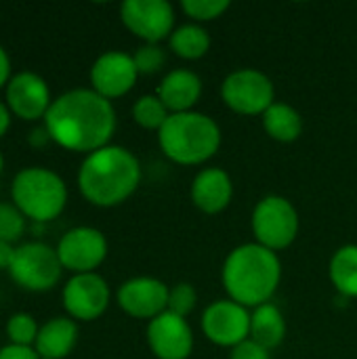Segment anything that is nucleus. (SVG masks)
<instances>
[{
	"instance_id": "nucleus-1",
	"label": "nucleus",
	"mask_w": 357,
	"mask_h": 359,
	"mask_svg": "<svg viewBox=\"0 0 357 359\" xmlns=\"http://www.w3.org/2000/svg\"><path fill=\"white\" fill-rule=\"evenodd\" d=\"M48 137L72 151H97L107 147L116 128L109 99L95 90H69L50 103L44 116Z\"/></svg>"
},
{
	"instance_id": "nucleus-2",
	"label": "nucleus",
	"mask_w": 357,
	"mask_h": 359,
	"mask_svg": "<svg viewBox=\"0 0 357 359\" xmlns=\"http://www.w3.org/2000/svg\"><path fill=\"white\" fill-rule=\"evenodd\" d=\"M141 181L137 158L118 145H107L93 151L78 172L82 196L97 206H116L124 202Z\"/></svg>"
},
{
	"instance_id": "nucleus-3",
	"label": "nucleus",
	"mask_w": 357,
	"mask_h": 359,
	"mask_svg": "<svg viewBox=\"0 0 357 359\" xmlns=\"http://www.w3.org/2000/svg\"><path fill=\"white\" fill-rule=\"evenodd\" d=\"M282 267L274 250L244 244L229 252L223 265V284L231 301L242 307L265 305L280 284Z\"/></svg>"
},
{
	"instance_id": "nucleus-4",
	"label": "nucleus",
	"mask_w": 357,
	"mask_h": 359,
	"mask_svg": "<svg viewBox=\"0 0 357 359\" xmlns=\"http://www.w3.org/2000/svg\"><path fill=\"white\" fill-rule=\"evenodd\" d=\"M162 151L177 164H202L221 145V130L213 118L198 111L170 114L158 130Z\"/></svg>"
},
{
	"instance_id": "nucleus-5",
	"label": "nucleus",
	"mask_w": 357,
	"mask_h": 359,
	"mask_svg": "<svg viewBox=\"0 0 357 359\" xmlns=\"http://www.w3.org/2000/svg\"><path fill=\"white\" fill-rule=\"evenodd\" d=\"M67 189L59 175L46 168H25L13 181V202L23 217L38 223L53 221L65 208Z\"/></svg>"
},
{
	"instance_id": "nucleus-6",
	"label": "nucleus",
	"mask_w": 357,
	"mask_h": 359,
	"mask_svg": "<svg viewBox=\"0 0 357 359\" xmlns=\"http://www.w3.org/2000/svg\"><path fill=\"white\" fill-rule=\"evenodd\" d=\"M252 231L261 246L274 252L282 250L290 246L299 233V215L286 198L267 196L252 212Z\"/></svg>"
},
{
	"instance_id": "nucleus-7",
	"label": "nucleus",
	"mask_w": 357,
	"mask_h": 359,
	"mask_svg": "<svg viewBox=\"0 0 357 359\" xmlns=\"http://www.w3.org/2000/svg\"><path fill=\"white\" fill-rule=\"evenodd\" d=\"M61 261L57 250L46 244L29 242L15 250L13 263L8 267L11 278L25 290L42 292L50 290L61 278Z\"/></svg>"
},
{
	"instance_id": "nucleus-8",
	"label": "nucleus",
	"mask_w": 357,
	"mask_h": 359,
	"mask_svg": "<svg viewBox=\"0 0 357 359\" xmlns=\"http://www.w3.org/2000/svg\"><path fill=\"white\" fill-rule=\"evenodd\" d=\"M223 101L238 114L257 116L274 105V82L259 69H238L229 74L221 86Z\"/></svg>"
},
{
	"instance_id": "nucleus-9",
	"label": "nucleus",
	"mask_w": 357,
	"mask_h": 359,
	"mask_svg": "<svg viewBox=\"0 0 357 359\" xmlns=\"http://www.w3.org/2000/svg\"><path fill=\"white\" fill-rule=\"evenodd\" d=\"M202 330L215 345L238 347L250 337V313L236 301H215L202 316Z\"/></svg>"
},
{
	"instance_id": "nucleus-10",
	"label": "nucleus",
	"mask_w": 357,
	"mask_h": 359,
	"mask_svg": "<svg viewBox=\"0 0 357 359\" xmlns=\"http://www.w3.org/2000/svg\"><path fill=\"white\" fill-rule=\"evenodd\" d=\"M120 15L124 25L135 36L147 40V44H156L173 34L175 11L166 0H126L120 6Z\"/></svg>"
},
{
	"instance_id": "nucleus-11",
	"label": "nucleus",
	"mask_w": 357,
	"mask_h": 359,
	"mask_svg": "<svg viewBox=\"0 0 357 359\" xmlns=\"http://www.w3.org/2000/svg\"><path fill=\"white\" fill-rule=\"evenodd\" d=\"M59 261L65 269L78 273H93L107 255V242L101 231L93 227H76L67 231L57 246Z\"/></svg>"
},
{
	"instance_id": "nucleus-12",
	"label": "nucleus",
	"mask_w": 357,
	"mask_h": 359,
	"mask_svg": "<svg viewBox=\"0 0 357 359\" xmlns=\"http://www.w3.org/2000/svg\"><path fill=\"white\" fill-rule=\"evenodd\" d=\"M147 343L158 359H187L194 347V334L185 318L164 311L149 322Z\"/></svg>"
},
{
	"instance_id": "nucleus-13",
	"label": "nucleus",
	"mask_w": 357,
	"mask_h": 359,
	"mask_svg": "<svg viewBox=\"0 0 357 359\" xmlns=\"http://www.w3.org/2000/svg\"><path fill=\"white\" fill-rule=\"evenodd\" d=\"M109 303V288L97 273L74 276L63 290V305L76 320H97Z\"/></svg>"
},
{
	"instance_id": "nucleus-14",
	"label": "nucleus",
	"mask_w": 357,
	"mask_h": 359,
	"mask_svg": "<svg viewBox=\"0 0 357 359\" xmlns=\"http://www.w3.org/2000/svg\"><path fill=\"white\" fill-rule=\"evenodd\" d=\"M137 74L139 72L130 55L112 50V53L101 55L95 61L90 69V82H93L95 93H99L105 99H114V97L126 95L133 88Z\"/></svg>"
},
{
	"instance_id": "nucleus-15",
	"label": "nucleus",
	"mask_w": 357,
	"mask_h": 359,
	"mask_svg": "<svg viewBox=\"0 0 357 359\" xmlns=\"http://www.w3.org/2000/svg\"><path fill=\"white\" fill-rule=\"evenodd\" d=\"M168 294L164 282L154 278H135L120 286L118 303L133 318H158L168 309Z\"/></svg>"
},
{
	"instance_id": "nucleus-16",
	"label": "nucleus",
	"mask_w": 357,
	"mask_h": 359,
	"mask_svg": "<svg viewBox=\"0 0 357 359\" xmlns=\"http://www.w3.org/2000/svg\"><path fill=\"white\" fill-rule=\"evenodd\" d=\"M6 103L11 111L23 120H38L46 116L50 107L46 82L29 72L17 74L6 86Z\"/></svg>"
},
{
	"instance_id": "nucleus-17",
	"label": "nucleus",
	"mask_w": 357,
	"mask_h": 359,
	"mask_svg": "<svg viewBox=\"0 0 357 359\" xmlns=\"http://www.w3.org/2000/svg\"><path fill=\"white\" fill-rule=\"evenodd\" d=\"M231 179L221 168H204L196 175L191 183V200L206 215H217L225 210L231 202Z\"/></svg>"
},
{
	"instance_id": "nucleus-18",
	"label": "nucleus",
	"mask_w": 357,
	"mask_h": 359,
	"mask_svg": "<svg viewBox=\"0 0 357 359\" xmlns=\"http://www.w3.org/2000/svg\"><path fill=\"white\" fill-rule=\"evenodd\" d=\"M202 95V80L189 69H173L158 86V97L170 114L191 111Z\"/></svg>"
},
{
	"instance_id": "nucleus-19",
	"label": "nucleus",
	"mask_w": 357,
	"mask_h": 359,
	"mask_svg": "<svg viewBox=\"0 0 357 359\" xmlns=\"http://www.w3.org/2000/svg\"><path fill=\"white\" fill-rule=\"evenodd\" d=\"M78 339V328L72 320L55 318L38 330L36 353L40 359H63L72 353Z\"/></svg>"
},
{
	"instance_id": "nucleus-20",
	"label": "nucleus",
	"mask_w": 357,
	"mask_h": 359,
	"mask_svg": "<svg viewBox=\"0 0 357 359\" xmlns=\"http://www.w3.org/2000/svg\"><path fill=\"white\" fill-rule=\"evenodd\" d=\"M284 334H286V322L276 305L265 303L255 309V313L250 316V341L271 351L284 341Z\"/></svg>"
},
{
	"instance_id": "nucleus-21",
	"label": "nucleus",
	"mask_w": 357,
	"mask_h": 359,
	"mask_svg": "<svg viewBox=\"0 0 357 359\" xmlns=\"http://www.w3.org/2000/svg\"><path fill=\"white\" fill-rule=\"evenodd\" d=\"M263 126L271 139L284 141V143L299 139V135L303 133V120L299 111L286 103H274L263 114Z\"/></svg>"
},
{
	"instance_id": "nucleus-22",
	"label": "nucleus",
	"mask_w": 357,
	"mask_h": 359,
	"mask_svg": "<svg viewBox=\"0 0 357 359\" xmlns=\"http://www.w3.org/2000/svg\"><path fill=\"white\" fill-rule=\"evenodd\" d=\"M330 280L345 297H357V246L349 244L335 252L330 261Z\"/></svg>"
},
{
	"instance_id": "nucleus-23",
	"label": "nucleus",
	"mask_w": 357,
	"mask_h": 359,
	"mask_svg": "<svg viewBox=\"0 0 357 359\" xmlns=\"http://www.w3.org/2000/svg\"><path fill=\"white\" fill-rule=\"evenodd\" d=\"M170 48L183 59H200L210 48V36L196 23L181 25L170 34Z\"/></svg>"
},
{
	"instance_id": "nucleus-24",
	"label": "nucleus",
	"mask_w": 357,
	"mask_h": 359,
	"mask_svg": "<svg viewBox=\"0 0 357 359\" xmlns=\"http://www.w3.org/2000/svg\"><path fill=\"white\" fill-rule=\"evenodd\" d=\"M133 118L143 128H156V130H160L166 124V120L170 118V111L166 109V105L160 101L158 95H145V97H141L135 103Z\"/></svg>"
},
{
	"instance_id": "nucleus-25",
	"label": "nucleus",
	"mask_w": 357,
	"mask_h": 359,
	"mask_svg": "<svg viewBox=\"0 0 357 359\" xmlns=\"http://www.w3.org/2000/svg\"><path fill=\"white\" fill-rule=\"evenodd\" d=\"M6 334L11 339L13 345L17 347H29V343L36 341L38 337V328H36V322L32 316L27 313H17L8 320L6 324Z\"/></svg>"
},
{
	"instance_id": "nucleus-26",
	"label": "nucleus",
	"mask_w": 357,
	"mask_h": 359,
	"mask_svg": "<svg viewBox=\"0 0 357 359\" xmlns=\"http://www.w3.org/2000/svg\"><path fill=\"white\" fill-rule=\"evenodd\" d=\"M25 229V221H23V215L17 206H11V204H0V242H15L19 240V236L23 233Z\"/></svg>"
},
{
	"instance_id": "nucleus-27",
	"label": "nucleus",
	"mask_w": 357,
	"mask_h": 359,
	"mask_svg": "<svg viewBox=\"0 0 357 359\" xmlns=\"http://www.w3.org/2000/svg\"><path fill=\"white\" fill-rule=\"evenodd\" d=\"M183 11L198 19V21H210L221 17L229 8V0H183Z\"/></svg>"
},
{
	"instance_id": "nucleus-28",
	"label": "nucleus",
	"mask_w": 357,
	"mask_h": 359,
	"mask_svg": "<svg viewBox=\"0 0 357 359\" xmlns=\"http://www.w3.org/2000/svg\"><path fill=\"white\" fill-rule=\"evenodd\" d=\"M196 303H198L196 288H194L191 284H177V286L170 290V294H168V309H166V311L185 318L187 313L194 311Z\"/></svg>"
},
{
	"instance_id": "nucleus-29",
	"label": "nucleus",
	"mask_w": 357,
	"mask_h": 359,
	"mask_svg": "<svg viewBox=\"0 0 357 359\" xmlns=\"http://www.w3.org/2000/svg\"><path fill=\"white\" fill-rule=\"evenodd\" d=\"M133 59H135V65H137L139 74H154V72L162 69V65L166 61V55L158 44H143L141 48H137Z\"/></svg>"
},
{
	"instance_id": "nucleus-30",
	"label": "nucleus",
	"mask_w": 357,
	"mask_h": 359,
	"mask_svg": "<svg viewBox=\"0 0 357 359\" xmlns=\"http://www.w3.org/2000/svg\"><path fill=\"white\" fill-rule=\"evenodd\" d=\"M231 359H271V355L265 347H261L259 343L248 339V341L240 343L238 347H234Z\"/></svg>"
},
{
	"instance_id": "nucleus-31",
	"label": "nucleus",
	"mask_w": 357,
	"mask_h": 359,
	"mask_svg": "<svg viewBox=\"0 0 357 359\" xmlns=\"http://www.w3.org/2000/svg\"><path fill=\"white\" fill-rule=\"evenodd\" d=\"M0 359H40L36 351H32L29 347H17V345H8L4 349H0Z\"/></svg>"
},
{
	"instance_id": "nucleus-32",
	"label": "nucleus",
	"mask_w": 357,
	"mask_h": 359,
	"mask_svg": "<svg viewBox=\"0 0 357 359\" xmlns=\"http://www.w3.org/2000/svg\"><path fill=\"white\" fill-rule=\"evenodd\" d=\"M13 257H15V250L11 248V244L0 242V269H8L13 263Z\"/></svg>"
},
{
	"instance_id": "nucleus-33",
	"label": "nucleus",
	"mask_w": 357,
	"mask_h": 359,
	"mask_svg": "<svg viewBox=\"0 0 357 359\" xmlns=\"http://www.w3.org/2000/svg\"><path fill=\"white\" fill-rule=\"evenodd\" d=\"M8 74H11V61L6 57V53L0 46V86L8 84Z\"/></svg>"
},
{
	"instance_id": "nucleus-34",
	"label": "nucleus",
	"mask_w": 357,
	"mask_h": 359,
	"mask_svg": "<svg viewBox=\"0 0 357 359\" xmlns=\"http://www.w3.org/2000/svg\"><path fill=\"white\" fill-rule=\"evenodd\" d=\"M8 124H11V116H8V109L0 103V137L6 133V128H8Z\"/></svg>"
},
{
	"instance_id": "nucleus-35",
	"label": "nucleus",
	"mask_w": 357,
	"mask_h": 359,
	"mask_svg": "<svg viewBox=\"0 0 357 359\" xmlns=\"http://www.w3.org/2000/svg\"><path fill=\"white\" fill-rule=\"evenodd\" d=\"M0 172H2V156H0Z\"/></svg>"
}]
</instances>
